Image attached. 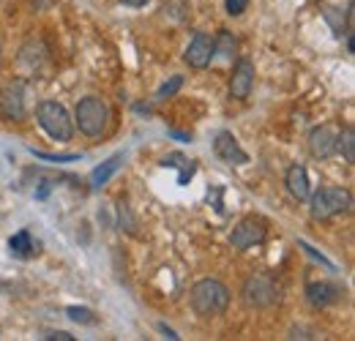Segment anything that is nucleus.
<instances>
[{"mask_svg":"<svg viewBox=\"0 0 355 341\" xmlns=\"http://www.w3.org/2000/svg\"><path fill=\"white\" fill-rule=\"evenodd\" d=\"M345 295V290L339 284H331V281H311L306 284V298L314 308H328L334 303H339Z\"/></svg>","mask_w":355,"mask_h":341,"instance_id":"9b49d317","label":"nucleus"},{"mask_svg":"<svg viewBox=\"0 0 355 341\" xmlns=\"http://www.w3.org/2000/svg\"><path fill=\"white\" fill-rule=\"evenodd\" d=\"M214 46L216 39L208 36V33H194V39L189 42L186 52H183V60L191 66V69H208L211 60H214Z\"/></svg>","mask_w":355,"mask_h":341,"instance_id":"6e6552de","label":"nucleus"},{"mask_svg":"<svg viewBox=\"0 0 355 341\" xmlns=\"http://www.w3.org/2000/svg\"><path fill=\"white\" fill-rule=\"evenodd\" d=\"M36 118H39V126L44 128L55 142H69L74 137V121H71L69 110L58 101H42L36 107Z\"/></svg>","mask_w":355,"mask_h":341,"instance_id":"20e7f679","label":"nucleus"},{"mask_svg":"<svg viewBox=\"0 0 355 341\" xmlns=\"http://www.w3.org/2000/svg\"><path fill=\"white\" fill-rule=\"evenodd\" d=\"M353 205V194L342 186H322L311 194L309 200V213L314 221H328L334 216L350 211Z\"/></svg>","mask_w":355,"mask_h":341,"instance_id":"f03ea898","label":"nucleus"},{"mask_svg":"<svg viewBox=\"0 0 355 341\" xmlns=\"http://www.w3.org/2000/svg\"><path fill=\"white\" fill-rule=\"evenodd\" d=\"M162 167H178V186H186L189 180H191V175L197 170V161H191V159H186V156H180V153H170V156H164L162 159Z\"/></svg>","mask_w":355,"mask_h":341,"instance_id":"dca6fc26","label":"nucleus"},{"mask_svg":"<svg viewBox=\"0 0 355 341\" xmlns=\"http://www.w3.org/2000/svg\"><path fill=\"white\" fill-rule=\"evenodd\" d=\"M336 153H342L347 164H355V131H353V126H347L345 131H339Z\"/></svg>","mask_w":355,"mask_h":341,"instance_id":"6ab92c4d","label":"nucleus"},{"mask_svg":"<svg viewBox=\"0 0 355 341\" xmlns=\"http://www.w3.org/2000/svg\"><path fill=\"white\" fill-rule=\"evenodd\" d=\"M118 213H121V227L129 232V235H139V224H137V218L132 216V211L126 208V202H118Z\"/></svg>","mask_w":355,"mask_h":341,"instance_id":"5701e85b","label":"nucleus"},{"mask_svg":"<svg viewBox=\"0 0 355 341\" xmlns=\"http://www.w3.org/2000/svg\"><path fill=\"white\" fill-rule=\"evenodd\" d=\"M224 6H227V14L230 17H241L249 8V0H224Z\"/></svg>","mask_w":355,"mask_h":341,"instance_id":"b1692460","label":"nucleus"},{"mask_svg":"<svg viewBox=\"0 0 355 341\" xmlns=\"http://www.w3.org/2000/svg\"><path fill=\"white\" fill-rule=\"evenodd\" d=\"M46 60V44L42 39H28L19 49V63L28 66L31 71H36Z\"/></svg>","mask_w":355,"mask_h":341,"instance_id":"4468645a","label":"nucleus"},{"mask_svg":"<svg viewBox=\"0 0 355 341\" xmlns=\"http://www.w3.org/2000/svg\"><path fill=\"white\" fill-rule=\"evenodd\" d=\"M46 341H74L71 333H66V331H52L49 336H44Z\"/></svg>","mask_w":355,"mask_h":341,"instance_id":"a878e982","label":"nucleus"},{"mask_svg":"<svg viewBox=\"0 0 355 341\" xmlns=\"http://www.w3.org/2000/svg\"><path fill=\"white\" fill-rule=\"evenodd\" d=\"M8 249H11V254L14 256H22V259H28V256H33L39 252V243H33V238H31V229H19L17 235H11V241H8Z\"/></svg>","mask_w":355,"mask_h":341,"instance_id":"f3484780","label":"nucleus"},{"mask_svg":"<svg viewBox=\"0 0 355 341\" xmlns=\"http://www.w3.org/2000/svg\"><path fill=\"white\" fill-rule=\"evenodd\" d=\"M77 126L85 137H101L110 126V107L98 96H85L77 104Z\"/></svg>","mask_w":355,"mask_h":341,"instance_id":"39448f33","label":"nucleus"},{"mask_svg":"<svg viewBox=\"0 0 355 341\" xmlns=\"http://www.w3.org/2000/svg\"><path fill=\"white\" fill-rule=\"evenodd\" d=\"M121 3H126V6H134V8H139V6H145V3H150V0H121Z\"/></svg>","mask_w":355,"mask_h":341,"instance_id":"bb28decb","label":"nucleus"},{"mask_svg":"<svg viewBox=\"0 0 355 341\" xmlns=\"http://www.w3.org/2000/svg\"><path fill=\"white\" fill-rule=\"evenodd\" d=\"M0 115L6 121L25 118V87L22 82H8L0 87Z\"/></svg>","mask_w":355,"mask_h":341,"instance_id":"1a4fd4ad","label":"nucleus"},{"mask_svg":"<svg viewBox=\"0 0 355 341\" xmlns=\"http://www.w3.org/2000/svg\"><path fill=\"white\" fill-rule=\"evenodd\" d=\"M309 153L314 159H331L339 145V126L336 123H320L309 131Z\"/></svg>","mask_w":355,"mask_h":341,"instance_id":"0eeeda50","label":"nucleus"},{"mask_svg":"<svg viewBox=\"0 0 355 341\" xmlns=\"http://www.w3.org/2000/svg\"><path fill=\"white\" fill-rule=\"evenodd\" d=\"M191 308L200 317H219L230 306V290L219 279H202L191 287Z\"/></svg>","mask_w":355,"mask_h":341,"instance_id":"f257e3e1","label":"nucleus"},{"mask_svg":"<svg viewBox=\"0 0 355 341\" xmlns=\"http://www.w3.org/2000/svg\"><path fill=\"white\" fill-rule=\"evenodd\" d=\"M183 87V77L180 74H175V77H170L164 85L159 87V93H156V101H167V98H173L178 90Z\"/></svg>","mask_w":355,"mask_h":341,"instance_id":"4be33fe9","label":"nucleus"},{"mask_svg":"<svg viewBox=\"0 0 355 341\" xmlns=\"http://www.w3.org/2000/svg\"><path fill=\"white\" fill-rule=\"evenodd\" d=\"M0 66H3V42H0Z\"/></svg>","mask_w":355,"mask_h":341,"instance_id":"c85d7f7f","label":"nucleus"},{"mask_svg":"<svg viewBox=\"0 0 355 341\" xmlns=\"http://www.w3.org/2000/svg\"><path fill=\"white\" fill-rule=\"evenodd\" d=\"M214 153L222 159L224 164H246V161H249L246 150L238 145V139H235L230 131H222V134L214 139Z\"/></svg>","mask_w":355,"mask_h":341,"instance_id":"f8f14e48","label":"nucleus"},{"mask_svg":"<svg viewBox=\"0 0 355 341\" xmlns=\"http://www.w3.org/2000/svg\"><path fill=\"white\" fill-rule=\"evenodd\" d=\"M159 328H162V333H167V339H178V336H175V331H170L167 325H159Z\"/></svg>","mask_w":355,"mask_h":341,"instance_id":"cd10ccee","label":"nucleus"},{"mask_svg":"<svg viewBox=\"0 0 355 341\" xmlns=\"http://www.w3.org/2000/svg\"><path fill=\"white\" fill-rule=\"evenodd\" d=\"M33 156L36 159H44V161H77L80 156H49L44 150H33Z\"/></svg>","mask_w":355,"mask_h":341,"instance_id":"393cba45","label":"nucleus"},{"mask_svg":"<svg viewBox=\"0 0 355 341\" xmlns=\"http://www.w3.org/2000/svg\"><path fill=\"white\" fill-rule=\"evenodd\" d=\"M235 46H238L235 36H230V33L224 30V33H219V39H216V46H214V58H216V55H222V58H232Z\"/></svg>","mask_w":355,"mask_h":341,"instance_id":"412c9836","label":"nucleus"},{"mask_svg":"<svg viewBox=\"0 0 355 341\" xmlns=\"http://www.w3.org/2000/svg\"><path fill=\"white\" fill-rule=\"evenodd\" d=\"M66 314H69V320L83 322V325H96V322H98V317H96L90 308H85V306H69Z\"/></svg>","mask_w":355,"mask_h":341,"instance_id":"aec40b11","label":"nucleus"},{"mask_svg":"<svg viewBox=\"0 0 355 341\" xmlns=\"http://www.w3.org/2000/svg\"><path fill=\"white\" fill-rule=\"evenodd\" d=\"M284 183H287V191H290V194H293L298 202L309 200L311 186H309V172H306V167H301V164H293V167L287 170V177H284Z\"/></svg>","mask_w":355,"mask_h":341,"instance_id":"ddd939ff","label":"nucleus"},{"mask_svg":"<svg viewBox=\"0 0 355 341\" xmlns=\"http://www.w3.org/2000/svg\"><path fill=\"white\" fill-rule=\"evenodd\" d=\"M241 298L246 308H270L282 300V287L270 273H252L241 287Z\"/></svg>","mask_w":355,"mask_h":341,"instance_id":"7ed1b4c3","label":"nucleus"},{"mask_svg":"<svg viewBox=\"0 0 355 341\" xmlns=\"http://www.w3.org/2000/svg\"><path fill=\"white\" fill-rule=\"evenodd\" d=\"M252 87H254V63L249 58H241L230 77V96L243 101V98H249Z\"/></svg>","mask_w":355,"mask_h":341,"instance_id":"9d476101","label":"nucleus"},{"mask_svg":"<svg viewBox=\"0 0 355 341\" xmlns=\"http://www.w3.org/2000/svg\"><path fill=\"white\" fill-rule=\"evenodd\" d=\"M322 19L334 28V36H347V14L342 11V8H334V6H328V8H322Z\"/></svg>","mask_w":355,"mask_h":341,"instance_id":"a211bd4d","label":"nucleus"},{"mask_svg":"<svg viewBox=\"0 0 355 341\" xmlns=\"http://www.w3.org/2000/svg\"><path fill=\"white\" fill-rule=\"evenodd\" d=\"M121 164H123V153H115V156H110L107 161H101L96 170L90 172V186H93V189H101L115 172L121 170Z\"/></svg>","mask_w":355,"mask_h":341,"instance_id":"2eb2a0df","label":"nucleus"},{"mask_svg":"<svg viewBox=\"0 0 355 341\" xmlns=\"http://www.w3.org/2000/svg\"><path fill=\"white\" fill-rule=\"evenodd\" d=\"M266 238H268L266 218H260V216H246V218H241V221L232 227L230 243H232V249L246 252V249H254V246L266 243Z\"/></svg>","mask_w":355,"mask_h":341,"instance_id":"423d86ee","label":"nucleus"}]
</instances>
